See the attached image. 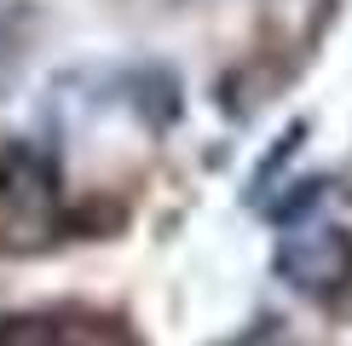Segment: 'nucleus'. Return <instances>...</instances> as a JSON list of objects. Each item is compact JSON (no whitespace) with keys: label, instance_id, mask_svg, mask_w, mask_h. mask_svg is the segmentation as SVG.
Listing matches in <instances>:
<instances>
[{"label":"nucleus","instance_id":"2","mask_svg":"<svg viewBox=\"0 0 352 346\" xmlns=\"http://www.w3.org/2000/svg\"><path fill=\"white\" fill-rule=\"evenodd\" d=\"M277 277L300 295H341L352 283V231L341 225H295L277 242Z\"/></svg>","mask_w":352,"mask_h":346},{"label":"nucleus","instance_id":"3","mask_svg":"<svg viewBox=\"0 0 352 346\" xmlns=\"http://www.w3.org/2000/svg\"><path fill=\"white\" fill-rule=\"evenodd\" d=\"M133 104L144 110L151 127L179 122V81H173L168 69H139V76H133Z\"/></svg>","mask_w":352,"mask_h":346},{"label":"nucleus","instance_id":"4","mask_svg":"<svg viewBox=\"0 0 352 346\" xmlns=\"http://www.w3.org/2000/svg\"><path fill=\"white\" fill-rule=\"evenodd\" d=\"M324 196H329V179H295V191H289L283 202H272L266 220L272 225H300V214H312Z\"/></svg>","mask_w":352,"mask_h":346},{"label":"nucleus","instance_id":"5","mask_svg":"<svg viewBox=\"0 0 352 346\" xmlns=\"http://www.w3.org/2000/svg\"><path fill=\"white\" fill-rule=\"evenodd\" d=\"M300 139H306V122H289V127H283V139H277V150H272L266 162L254 168V185H272V179H277V168H283L289 156L300 150Z\"/></svg>","mask_w":352,"mask_h":346},{"label":"nucleus","instance_id":"1","mask_svg":"<svg viewBox=\"0 0 352 346\" xmlns=\"http://www.w3.org/2000/svg\"><path fill=\"white\" fill-rule=\"evenodd\" d=\"M58 214V173L23 139L0 144V254H29L47 242Z\"/></svg>","mask_w":352,"mask_h":346}]
</instances>
